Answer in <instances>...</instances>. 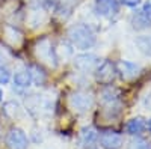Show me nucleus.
<instances>
[{"label":"nucleus","mask_w":151,"mask_h":149,"mask_svg":"<svg viewBox=\"0 0 151 149\" xmlns=\"http://www.w3.org/2000/svg\"><path fill=\"white\" fill-rule=\"evenodd\" d=\"M68 39L77 50H89L95 45V33L86 24H76L68 30Z\"/></svg>","instance_id":"1"},{"label":"nucleus","mask_w":151,"mask_h":149,"mask_svg":"<svg viewBox=\"0 0 151 149\" xmlns=\"http://www.w3.org/2000/svg\"><path fill=\"white\" fill-rule=\"evenodd\" d=\"M33 54L41 63H44V65H47L50 68H56L58 66L55 47H53V42H52V39H50L48 36H42L41 39H38L35 42Z\"/></svg>","instance_id":"2"},{"label":"nucleus","mask_w":151,"mask_h":149,"mask_svg":"<svg viewBox=\"0 0 151 149\" xmlns=\"http://www.w3.org/2000/svg\"><path fill=\"white\" fill-rule=\"evenodd\" d=\"M26 108L33 116H42L45 113H50L53 110V99L45 93L42 95H29L26 98Z\"/></svg>","instance_id":"3"},{"label":"nucleus","mask_w":151,"mask_h":149,"mask_svg":"<svg viewBox=\"0 0 151 149\" xmlns=\"http://www.w3.org/2000/svg\"><path fill=\"white\" fill-rule=\"evenodd\" d=\"M68 106L73 111L76 113H86L89 111L94 106V96L89 92H85V91H77V92H73L68 98Z\"/></svg>","instance_id":"4"},{"label":"nucleus","mask_w":151,"mask_h":149,"mask_svg":"<svg viewBox=\"0 0 151 149\" xmlns=\"http://www.w3.org/2000/svg\"><path fill=\"white\" fill-rule=\"evenodd\" d=\"M116 68V74L124 80V81H132L136 77H139V74L142 71L141 65L134 63V62H129V60H118L115 63Z\"/></svg>","instance_id":"5"},{"label":"nucleus","mask_w":151,"mask_h":149,"mask_svg":"<svg viewBox=\"0 0 151 149\" xmlns=\"http://www.w3.org/2000/svg\"><path fill=\"white\" fill-rule=\"evenodd\" d=\"M95 72V78L98 83L101 84H110L113 80L116 78V68H115V63H112L110 60H104L101 62L97 69L94 71Z\"/></svg>","instance_id":"6"},{"label":"nucleus","mask_w":151,"mask_h":149,"mask_svg":"<svg viewBox=\"0 0 151 149\" xmlns=\"http://www.w3.org/2000/svg\"><path fill=\"white\" fill-rule=\"evenodd\" d=\"M73 63H74V68L79 69L80 72H92L100 65V59L95 54L85 53V54H77L76 56Z\"/></svg>","instance_id":"7"},{"label":"nucleus","mask_w":151,"mask_h":149,"mask_svg":"<svg viewBox=\"0 0 151 149\" xmlns=\"http://www.w3.org/2000/svg\"><path fill=\"white\" fill-rule=\"evenodd\" d=\"M6 145L9 149H27L29 140H27L23 130L11 128L6 134Z\"/></svg>","instance_id":"8"},{"label":"nucleus","mask_w":151,"mask_h":149,"mask_svg":"<svg viewBox=\"0 0 151 149\" xmlns=\"http://www.w3.org/2000/svg\"><path fill=\"white\" fill-rule=\"evenodd\" d=\"M118 11H119L118 0H95V12L100 17L112 18L118 14Z\"/></svg>","instance_id":"9"},{"label":"nucleus","mask_w":151,"mask_h":149,"mask_svg":"<svg viewBox=\"0 0 151 149\" xmlns=\"http://www.w3.org/2000/svg\"><path fill=\"white\" fill-rule=\"evenodd\" d=\"M98 139H100V143H101V146L104 149H119L122 146V135L116 131H112V130L103 131L98 135Z\"/></svg>","instance_id":"10"},{"label":"nucleus","mask_w":151,"mask_h":149,"mask_svg":"<svg viewBox=\"0 0 151 149\" xmlns=\"http://www.w3.org/2000/svg\"><path fill=\"white\" fill-rule=\"evenodd\" d=\"M3 38H5V41H6L8 45L15 47V48L21 47L23 45V41H24L23 33L15 26H11V24L3 26Z\"/></svg>","instance_id":"11"},{"label":"nucleus","mask_w":151,"mask_h":149,"mask_svg":"<svg viewBox=\"0 0 151 149\" xmlns=\"http://www.w3.org/2000/svg\"><path fill=\"white\" fill-rule=\"evenodd\" d=\"M130 24L134 30H147L151 27V18L144 12V9L141 11H134L132 17H130Z\"/></svg>","instance_id":"12"},{"label":"nucleus","mask_w":151,"mask_h":149,"mask_svg":"<svg viewBox=\"0 0 151 149\" xmlns=\"http://www.w3.org/2000/svg\"><path fill=\"white\" fill-rule=\"evenodd\" d=\"M145 130H147V120L142 116L132 118L127 122V125H125V131H127L130 135H141Z\"/></svg>","instance_id":"13"},{"label":"nucleus","mask_w":151,"mask_h":149,"mask_svg":"<svg viewBox=\"0 0 151 149\" xmlns=\"http://www.w3.org/2000/svg\"><path fill=\"white\" fill-rule=\"evenodd\" d=\"M47 15H45V12L44 9H41L40 6H35L30 12H29V17H27V24L32 27V29H36V27H40L44 24Z\"/></svg>","instance_id":"14"},{"label":"nucleus","mask_w":151,"mask_h":149,"mask_svg":"<svg viewBox=\"0 0 151 149\" xmlns=\"http://www.w3.org/2000/svg\"><path fill=\"white\" fill-rule=\"evenodd\" d=\"M98 140V133L94 127H85L80 131V143L85 148H91Z\"/></svg>","instance_id":"15"},{"label":"nucleus","mask_w":151,"mask_h":149,"mask_svg":"<svg viewBox=\"0 0 151 149\" xmlns=\"http://www.w3.org/2000/svg\"><path fill=\"white\" fill-rule=\"evenodd\" d=\"M3 113H5L9 119L17 120V119L21 118L23 110H21V107H20V104H18L17 101H8V103L3 104Z\"/></svg>","instance_id":"16"},{"label":"nucleus","mask_w":151,"mask_h":149,"mask_svg":"<svg viewBox=\"0 0 151 149\" xmlns=\"http://www.w3.org/2000/svg\"><path fill=\"white\" fill-rule=\"evenodd\" d=\"M134 44L137 47V50L145 54V56H150L151 57V35H141L134 39Z\"/></svg>","instance_id":"17"},{"label":"nucleus","mask_w":151,"mask_h":149,"mask_svg":"<svg viewBox=\"0 0 151 149\" xmlns=\"http://www.w3.org/2000/svg\"><path fill=\"white\" fill-rule=\"evenodd\" d=\"M29 72H30L32 81H33L36 86H42V84L47 81V74H45V71H44L40 65H32V66L29 68Z\"/></svg>","instance_id":"18"},{"label":"nucleus","mask_w":151,"mask_h":149,"mask_svg":"<svg viewBox=\"0 0 151 149\" xmlns=\"http://www.w3.org/2000/svg\"><path fill=\"white\" fill-rule=\"evenodd\" d=\"M14 83L18 88H27V86H30L32 77H30L29 69H18L14 76Z\"/></svg>","instance_id":"19"},{"label":"nucleus","mask_w":151,"mask_h":149,"mask_svg":"<svg viewBox=\"0 0 151 149\" xmlns=\"http://www.w3.org/2000/svg\"><path fill=\"white\" fill-rule=\"evenodd\" d=\"M73 45L67 44V42H59L58 48H55V53H56V59L58 60H67L71 54H73Z\"/></svg>","instance_id":"20"},{"label":"nucleus","mask_w":151,"mask_h":149,"mask_svg":"<svg viewBox=\"0 0 151 149\" xmlns=\"http://www.w3.org/2000/svg\"><path fill=\"white\" fill-rule=\"evenodd\" d=\"M129 149H151V143L145 139L141 137H134L129 143Z\"/></svg>","instance_id":"21"},{"label":"nucleus","mask_w":151,"mask_h":149,"mask_svg":"<svg viewBox=\"0 0 151 149\" xmlns=\"http://www.w3.org/2000/svg\"><path fill=\"white\" fill-rule=\"evenodd\" d=\"M12 59V53L8 47H5L3 44H0V66H3L6 62H9Z\"/></svg>","instance_id":"22"},{"label":"nucleus","mask_w":151,"mask_h":149,"mask_svg":"<svg viewBox=\"0 0 151 149\" xmlns=\"http://www.w3.org/2000/svg\"><path fill=\"white\" fill-rule=\"evenodd\" d=\"M11 80V71L3 65L0 66V84H8Z\"/></svg>","instance_id":"23"},{"label":"nucleus","mask_w":151,"mask_h":149,"mask_svg":"<svg viewBox=\"0 0 151 149\" xmlns=\"http://www.w3.org/2000/svg\"><path fill=\"white\" fill-rule=\"evenodd\" d=\"M119 2L122 3V5H125V6H130V8H134V6H137L142 0H119Z\"/></svg>","instance_id":"24"},{"label":"nucleus","mask_w":151,"mask_h":149,"mask_svg":"<svg viewBox=\"0 0 151 149\" xmlns=\"http://www.w3.org/2000/svg\"><path fill=\"white\" fill-rule=\"evenodd\" d=\"M56 3H58V0H42V5L45 6V8H55L56 6Z\"/></svg>","instance_id":"25"},{"label":"nucleus","mask_w":151,"mask_h":149,"mask_svg":"<svg viewBox=\"0 0 151 149\" xmlns=\"http://www.w3.org/2000/svg\"><path fill=\"white\" fill-rule=\"evenodd\" d=\"M144 12H145V14L151 18V0H150V2H147L145 5H144Z\"/></svg>","instance_id":"26"},{"label":"nucleus","mask_w":151,"mask_h":149,"mask_svg":"<svg viewBox=\"0 0 151 149\" xmlns=\"http://www.w3.org/2000/svg\"><path fill=\"white\" fill-rule=\"evenodd\" d=\"M147 128H148V131L151 133V119H148V122H147Z\"/></svg>","instance_id":"27"},{"label":"nucleus","mask_w":151,"mask_h":149,"mask_svg":"<svg viewBox=\"0 0 151 149\" xmlns=\"http://www.w3.org/2000/svg\"><path fill=\"white\" fill-rule=\"evenodd\" d=\"M2 96H3V93H2V89H0V101H2Z\"/></svg>","instance_id":"28"},{"label":"nucleus","mask_w":151,"mask_h":149,"mask_svg":"<svg viewBox=\"0 0 151 149\" xmlns=\"http://www.w3.org/2000/svg\"><path fill=\"white\" fill-rule=\"evenodd\" d=\"M148 107L151 108V98H150V101H148Z\"/></svg>","instance_id":"29"}]
</instances>
